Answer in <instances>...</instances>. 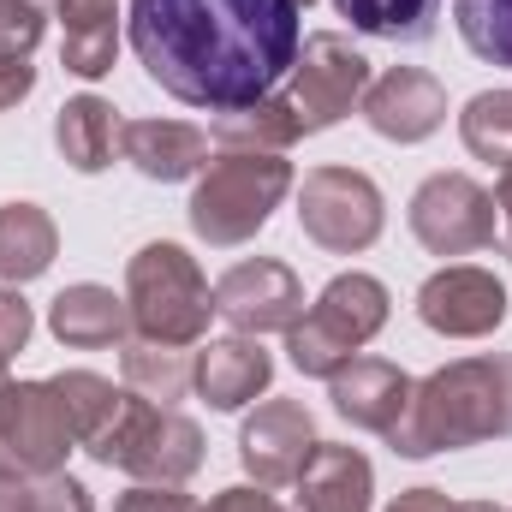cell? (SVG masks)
Masks as SVG:
<instances>
[{
  "label": "cell",
  "instance_id": "6da1fadb",
  "mask_svg": "<svg viewBox=\"0 0 512 512\" xmlns=\"http://www.w3.org/2000/svg\"><path fill=\"white\" fill-rule=\"evenodd\" d=\"M298 42V0H131V54L185 108L233 114L274 96Z\"/></svg>",
  "mask_w": 512,
  "mask_h": 512
},
{
  "label": "cell",
  "instance_id": "7a4b0ae2",
  "mask_svg": "<svg viewBox=\"0 0 512 512\" xmlns=\"http://www.w3.org/2000/svg\"><path fill=\"white\" fill-rule=\"evenodd\" d=\"M477 441H512V352L459 358L411 387L405 417L387 429L399 459H429Z\"/></svg>",
  "mask_w": 512,
  "mask_h": 512
},
{
  "label": "cell",
  "instance_id": "3957f363",
  "mask_svg": "<svg viewBox=\"0 0 512 512\" xmlns=\"http://www.w3.org/2000/svg\"><path fill=\"white\" fill-rule=\"evenodd\" d=\"M292 191V161L280 155H256V149H221L191 191V233L215 251L251 245L268 227V215L280 209V197Z\"/></svg>",
  "mask_w": 512,
  "mask_h": 512
},
{
  "label": "cell",
  "instance_id": "277c9868",
  "mask_svg": "<svg viewBox=\"0 0 512 512\" xmlns=\"http://www.w3.org/2000/svg\"><path fill=\"white\" fill-rule=\"evenodd\" d=\"M126 304H131V328L143 340H161V346H197L209 334V316H215V292L197 268V256L185 245H143L126 262Z\"/></svg>",
  "mask_w": 512,
  "mask_h": 512
},
{
  "label": "cell",
  "instance_id": "5b68a950",
  "mask_svg": "<svg viewBox=\"0 0 512 512\" xmlns=\"http://www.w3.org/2000/svg\"><path fill=\"white\" fill-rule=\"evenodd\" d=\"M387 286L376 274H334L322 286V298L310 304V316H298L286 328V352L304 376H334L340 364H352L376 334L387 328Z\"/></svg>",
  "mask_w": 512,
  "mask_h": 512
},
{
  "label": "cell",
  "instance_id": "8992f818",
  "mask_svg": "<svg viewBox=\"0 0 512 512\" xmlns=\"http://www.w3.org/2000/svg\"><path fill=\"white\" fill-rule=\"evenodd\" d=\"M90 453H96L102 465L131 471L137 483H185V477L203 471V453H209V447H203V429H197L185 411L155 405V399H137L126 387L114 423L102 429V441H96Z\"/></svg>",
  "mask_w": 512,
  "mask_h": 512
},
{
  "label": "cell",
  "instance_id": "52a82bcc",
  "mask_svg": "<svg viewBox=\"0 0 512 512\" xmlns=\"http://www.w3.org/2000/svg\"><path fill=\"white\" fill-rule=\"evenodd\" d=\"M382 191L358 167H310L298 185V227L328 256H358L382 239Z\"/></svg>",
  "mask_w": 512,
  "mask_h": 512
},
{
  "label": "cell",
  "instance_id": "ba28073f",
  "mask_svg": "<svg viewBox=\"0 0 512 512\" xmlns=\"http://www.w3.org/2000/svg\"><path fill=\"white\" fill-rule=\"evenodd\" d=\"M72 429L60 417V399L48 382H0V477L6 483H42L66 471Z\"/></svg>",
  "mask_w": 512,
  "mask_h": 512
},
{
  "label": "cell",
  "instance_id": "9c48e42d",
  "mask_svg": "<svg viewBox=\"0 0 512 512\" xmlns=\"http://www.w3.org/2000/svg\"><path fill=\"white\" fill-rule=\"evenodd\" d=\"M286 78H292L286 102L298 108L304 131H328L364 102V90H370V60L352 48V36L316 30V36L298 42V60H292Z\"/></svg>",
  "mask_w": 512,
  "mask_h": 512
},
{
  "label": "cell",
  "instance_id": "30bf717a",
  "mask_svg": "<svg viewBox=\"0 0 512 512\" xmlns=\"http://www.w3.org/2000/svg\"><path fill=\"white\" fill-rule=\"evenodd\" d=\"M411 233L429 256H471L495 245V197L471 173H435L411 197Z\"/></svg>",
  "mask_w": 512,
  "mask_h": 512
},
{
  "label": "cell",
  "instance_id": "8fae6325",
  "mask_svg": "<svg viewBox=\"0 0 512 512\" xmlns=\"http://www.w3.org/2000/svg\"><path fill=\"white\" fill-rule=\"evenodd\" d=\"M215 316L233 322V334H286L298 316H304V286L286 262L274 256H251V262H233L221 280H215Z\"/></svg>",
  "mask_w": 512,
  "mask_h": 512
},
{
  "label": "cell",
  "instance_id": "7c38bea8",
  "mask_svg": "<svg viewBox=\"0 0 512 512\" xmlns=\"http://www.w3.org/2000/svg\"><path fill=\"white\" fill-rule=\"evenodd\" d=\"M417 316L423 328H435L441 340H483L507 322V286L489 274V268H471V262H453L441 274L423 280L417 292Z\"/></svg>",
  "mask_w": 512,
  "mask_h": 512
},
{
  "label": "cell",
  "instance_id": "4fadbf2b",
  "mask_svg": "<svg viewBox=\"0 0 512 512\" xmlns=\"http://www.w3.org/2000/svg\"><path fill=\"white\" fill-rule=\"evenodd\" d=\"M310 453H316V423H310L304 399H262L239 429V459L262 489L298 483Z\"/></svg>",
  "mask_w": 512,
  "mask_h": 512
},
{
  "label": "cell",
  "instance_id": "5bb4252c",
  "mask_svg": "<svg viewBox=\"0 0 512 512\" xmlns=\"http://www.w3.org/2000/svg\"><path fill=\"white\" fill-rule=\"evenodd\" d=\"M358 108H364L370 131L387 143H423L447 120V90H441V78H429L417 66H387L382 78H370Z\"/></svg>",
  "mask_w": 512,
  "mask_h": 512
},
{
  "label": "cell",
  "instance_id": "9a60e30c",
  "mask_svg": "<svg viewBox=\"0 0 512 512\" xmlns=\"http://www.w3.org/2000/svg\"><path fill=\"white\" fill-rule=\"evenodd\" d=\"M411 387L417 382H411L399 364H387V358H352V364H340V370L328 376V399H334V411H340L352 429L387 435V429L405 417Z\"/></svg>",
  "mask_w": 512,
  "mask_h": 512
},
{
  "label": "cell",
  "instance_id": "2e32d148",
  "mask_svg": "<svg viewBox=\"0 0 512 512\" xmlns=\"http://www.w3.org/2000/svg\"><path fill=\"white\" fill-rule=\"evenodd\" d=\"M274 382V358L256 346L251 334H227V340H209L191 364V387L215 405V411H239L251 405L256 393H268Z\"/></svg>",
  "mask_w": 512,
  "mask_h": 512
},
{
  "label": "cell",
  "instance_id": "e0dca14e",
  "mask_svg": "<svg viewBox=\"0 0 512 512\" xmlns=\"http://www.w3.org/2000/svg\"><path fill=\"white\" fill-rule=\"evenodd\" d=\"M48 328H54V340L72 346V352L126 346L131 340V304L114 292V286L78 280V286H66V292L48 304Z\"/></svg>",
  "mask_w": 512,
  "mask_h": 512
},
{
  "label": "cell",
  "instance_id": "ac0fdd59",
  "mask_svg": "<svg viewBox=\"0 0 512 512\" xmlns=\"http://www.w3.org/2000/svg\"><path fill=\"white\" fill-rule=\"evenodd\" d=\"M120 149L143 179H161V185L197 179L209 167V131L185 126V120H126Z\"/></svg>",
  "mask_w": 512,
  "mask_h": 512
},
{
  "label": "cell",
  "instance_id": "d6986e66",
  "mask_svg": "<svg viewBox=\"0 0 512 512\" xmlns=\"http://www.w3.org/2000/svg\"><path fill=\"white\" fill-rule=\"evenodd\" d=\"M376 471L346 441H316L304 477H298V512H370Z\"/></svg>",
  "mask_w": 512,
  "mask_h": 512
},
{
  "label": "cell",
  "instance_id": "ffe728a7",
  "mask_svg": "<svg viewBox=\"0 0 512 512\" xmlns=\"http://www.w3.org/2000/svg\"><path fill=\"white\" fill-rule=\"evenodd\" d=\"M66 42H60V66L72 78H108L114 54H120V0H54Z\"/></svg>",
  "mask_w": 512,
  "mask_h": 512
},
{
  "label": "cell",
  "instance_id": "44dd1931",
  "mask_svg": "<svg viewBox=\"0 0 512 512\" xmlns=\"http://www.w3.org/2000/svg\"><path fill=\"white\" fill-rule=\"evenodd\" d=\"M60 256V227L48 221V209L36 203H0V280L24 286L36 274H48Z\"/></svg>",
  "mask_w": 512,
  "mask_h": 512
},
{
  "label": "cell",
  "instance_id": "7402d4cb",
  "mask_svg": "<svg viewBox=\"0 0 512 512\" xmlns=\"http://www.w3.org/2000/svg\"><path fill=\"white\" fill-rule=\"evenodd\" d=\"M221 149H256V155H286L298 137H304V120L286 96H262L251 108H233V114H215V131H209Z\"/></svg>",
  "mask_w": 512,
  "mask_h": 512
},
{
  "label": "cell",
  "instance_id": "603a6c76",
  "mask_svg": "<svg viewBox=\"0 0 512 512\" xmlns=\"http://www.w3.org/2000/svg\"><path fill=\"white\" fill-rule=\"evenodd\" d=\"M114 137H120V120L102 96H72L54 120V143H60L66 167H78V173H102L114 161Z\"/></svg>",
  "mask_w": 512,
  "mask_h": 512
},
{
  "label": "cell",
  "instance_id": "cb8c5ba5",
  "mask_svg": "<svg viewBox=\"0 0 512 512\" xmlns=\"http://www.w3.org/2000/svg\"><path fill=\"white\" fill-rule=\"evenodd\" d=\"M48 387H54L60 417H66V429H72V441L84 453L102 441V429L114 423V411L126 399V387H114L108 376H96V370H60V376H48Z\"/></svg>",
  "mask_w": 512,
  "mask_h": 512
},
{
  "label": "cell",
  "instance_id": "d4e9b609",
  "mask_svg": "<svg viewBox=\"0 0 512 512\" xmlns=\"http://www.w3.org/2000/svg\"><path fill=\"white\" fill-rule=\"evenodd\" d=\"M126 358V387L137 399H155V405H173V399H185V387H191V352L185 346H161V340H143V334H131L126 346H120Z\"/></svg>",
  "mask_w": 512,
  "mask_h": 512
},
{
  "label": "cell",
  "instance_id": "484cf974",
  "mask_svg": "<svg viewBox=\"0 0 512 512\" xmlns=\"http://www.w3.org/2000/svg\"><path fill=\"white\" fill-rule=\"evenodd\" d=\"M352 30L382 36V42H423L435 30V0H334Z\"/></svg>",
  "mask_w": 512,
  "mask_h": 512
},
{
  "label": "cell",
  "instance_id": "4316f807",
  "mask_svg": "<svg viewBox=\"0 0 512 512\" xmlns=\"http://www.w3.org/2000/svg\"><path fill=\"white\" fill-rule=\"evenodd\" d=\"M459 137H465V149H471L477 161L507 167L512 161V90H483V96H471L465 114H459Z\"/></svg>",
  "mask_w": 512,
  "mask_h": 512
},
{
  "label": "cell",
  "instance_id": "83f0119b",
  "mask_svg": "<svg viewBox=\"0 0 512 512\" xmlns=\"http://www.w3.org/2000/svg\"><path fill=\"white\" fill-rule=\"evenodd\" d=\"M465 48L489 66H512V0H453Z\"/></svg>",
  "mask_w": 512,
  "mask_h": 512
},
{
  "label": "cell",
  "instance_id": "f1b7e54d",
  "mask_svg": "<svg viewBox=\"0 0 512 512\" xmlns=\"http://www.w3.org/2000/svg\"><path fill=\"white\" fill-rule=\"evenodd\" d=\"M42 12L48 6H36V0H0V54L30 60V48L42 42Z\"/></svg>",
  "mask_w": 512,
  "mask_h": 512
},
{
  "label": "cell",
  "instance_id": "f546056e",
  "mask_svg": "<svg viewBox=\"0 0 512 512\" xmlns=\"http://www.w3.org/2000/svg\"><path fill=\"white\" fill-rule=\"evenodd\" d=\"M30 328H36V316H30V304L18 298V286H0V382H6V370H12V358L24 352Z\"/></svg>",
  "mask_w": 512,
  "mask_h": 512
},
{
  "label": "cell",
  "instance_id": "4dcf8cb0",
  "mask_svg": "<svg viewBox=\"0 0 512 512\" xmlns=\"http://www.w3.org/2000/svg\"><path fill=\"white\" fill-rule=\"evenodd\" d=\"M30 512H96V507H90V489L78 477L54 471V477L30 483Z\"/></svg>",
  "mask_w": 512,
  "mask_h": 512
},
{
  "label": "cell",
  "instance_id": "1f68e13d",
  "mask_svg": "<svg viewBox=\"0 0 512 512\" xmlns=\"http://www.w3.org/2000/svg\"><path fill=\"white\" fill-rule=\"evenodd\" d=\"M114 512H203L179 483H137V489H126L120 495V507Z\"/></svg>",
  "mask_w": 512,
  "mask_h": 512
},
{
  "label": "cell",
  "instance_id": "d6a6232c",
  "mask_svg": "<svg viewBox=\"0 0 512 512\" xmlns=\"http://www.w3.org/2000/svg\"><path fill=\"white\" fill-rule=\"evenodd\" d=\"M30 90H36V66H30L24 54H0V114L18 108Z\"/></svg>",
  "mask_w": 512,
  "mask_h": 512
},
{
  "label": "cell",
  "instance_id": "836d02e7",
  "mask_svg": "<svg viewBox=\"0 0 512 512\" xmlns=\"http://www.w3.org/2000/svg\"><path fill=\"white\" fill-rule=\"evenodd\" d=\"M203 512H286V507H280L262 483H239V489H221Z\"/></svg>",
  "mask_w": 512,
  "mask_h": 512
},
{
  "label": "cell",
  "instance_id": "e575fe53",
  "mask_svg": "<svg viewBox=\"0 0 512 512\" xmlns=\"http://www.w3.org/2000/svg\"><path fill=\"white\" fill-rule=\"evenodd\" d=\"M387 512H453V501H447L441 489H405Z\"/></svg>",
  "mask_w": 512,
  "mask_h": 512
},
{
  "label": "cell",
  "instance_id": "d590c367",
  "mask_svg": "<svg viewBox=\"0 0 512 512\" xmlns=\"http://www.w3.org/2000/svg\"><path fill=\"white\" fill-rule=\"evenodd\" d=\"M495 209H501V221H507V233H501V245L512 256V161L501 167V191H495Z\"/></svg>",
  "mask_w": 512,
  "mask_h": 512
},
{
  "label": "cell",
  "instance_id": "8d00e7d4",
  "mask_svg": "<svg viewBox=\"0 0 512 512\" xmlns=\"http://www.w3.org/2000/svg\"><path fill=\"white\" fill-rule=\"evenodd\" d=\"M0 512H30V483H6L0 477Z\"/></svg>",
  "mask_w": 512,
  "mask_h": 512
},
{
  "label": "cell",
  "instance_id": "74e56055",
  "mask_svg": "<svg viewBox=\"0 0 512 512\" xmlns=\"http://www.w3.org/2000/svg\"><path fill=\"white\" fill-rule=\"evenodd\" d=\"M453 512H507V507H495V501H453Z\"/></svg>",
  "mask_w": 512,
  "mask_h": 512
},
{
  "label": "cell",
  "instance_id": "f35d334b",
  "mask_svg": "<svg viewBox=\"0 0 512 512\" xmlns=\"http://www.w3.org/2000/svg\"><path fill=\"white\" fill-rule=\"evenodd\" d=\"M298 6H310V0H298Z\"/></svg>",
  "mask_w": 512,
  "mask_h": 512
},
{
  "label": "cell",
  "instance_id": "ab89813d",
  "mask_svg": "<svg viewBox=\"0 0 512 512\" xmlns=\"http://www.w3.org/2000/svg\"><path fill=\"white\" fill-rule=\"evenodd\" d=\"M36 6H48V0H36Z\"/></svg>",
  "mask_w": 512,
  "mask_h": 512
}]
</instances>
